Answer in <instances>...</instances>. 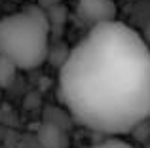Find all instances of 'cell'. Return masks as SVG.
<instances>
[{
	"label": "cell",
	"instance_id": "cell-4",
	"mask_svg": "<svg viewBox=\"0 0 150 148\" xmlns=\"http://www.w3.org/2000/svg\"><path fill=\"white\" fill-rule=\"evenodd\" d=\"M38 142L42 148H67V131L55 123L44 122L38 129Z\"/></svg>",
	"mask_w": 150,
	"mask_h": 148
},
{
	"label": "cell",
	"instance_id": "cell-2",
	"mask_svg": "<svg viewBox=\"0 0 150 148\" xmlns=\"http://www.w3.org/2000/svg\"><path fill=\"white\" fill-rule=\"evenodd\" d=\"M50 19L38 4L0 19V55L19 70L38 68L50 57Z\"/></svg>",
	"mask_w": 150,
	"mask_h": 148
},
{
	"label": "cell",
	"instance_id": "cell-6",
	"mask_svg": "<svg viewBox=\"0 0 150 148\" xmlns=\"http://www.w3.org/2000/svg\"><path fill=\"white\" fill-rule=\"evenodd\" d=\"M46 13H48L51 30H57L59 25L63 27V23H65V17H67L65 6H61V4H57V6H51V8H48V10H46Z\"/></svg>",
	"mask_w": 150,
	"mask_h": 148
},
{
	"label": "cell",
	"instance_id": "cell-8",
	"mask_svg": "<svg viewBox=\"0 0 150 148\" xmlns=\"http://www.w3.org/2000/svg\"><path fill=\"white\" fill-rule=\"evenodd\" d=\"M59 2H61V0H38V6L44 8V10H48L51 6H57Z\"/></svg>",
	"mask_w": 150,
	"mask_h": 148
},
{
	"label": "cell",
	"instance_id": "cell-1",
	"mask_svg": "<svg viewBox=\"0 0 150 148\" xmlns=\"http://www.w3.org/2000/svg\"><path fill=\"white\" fill-rule=\"evenodd\" d=\"M59 99L76 123L125 135L150 118V48L122 21L91 27L59 68Z\"/></svg>",
	"mask_w": 150,
	"mask_h": 148
},
{
	"label": "cell",
	"instance_id": "cell-7",
	"mask_svg": "<svg viewBox=\"0 0 150 148\" xmlns=\"http://www.w3.org/2000/svg\"><path fill=\"white\" fill-rule=\"evenodd\" d=\"M91 148H133L129 142L122 141V139H106V141L99 142V144L91 146Z\"/></svg>",
	"mask_w": 150,
	"mask_h": 148
},
{
	"label": "cell",
	"instance_id": "cell-3",
	"mask_svg": "<svg viewBox=\"0 0 150 148\" xmlns=\"http://www.w3.org/2000/svg\"><path fill=\"white\" fill-rule=\"evenodd\" d=\"M78 13L88 25L97 27L116 21L118 8L114 0H78Z\"/></svg>",
	"mask_w": 150,
	"mask_h": 148
},
{
	"label": "cell",
	"instance_id": "cell-5",
	"mask_svg": "<svg viewBox=\"0 0 150 148\" xmlns=\"http://www.w3.org/2000/svg\"><path fill=\"white\" fill-rule=\"evenodd\" d=\"M19 68L15 67L13 61H10L8 57L0 55V87H10L15 80V74Z\"/></svg>",
	"mask_w": 150,
	"mask_h": 148
}]
</instances>
